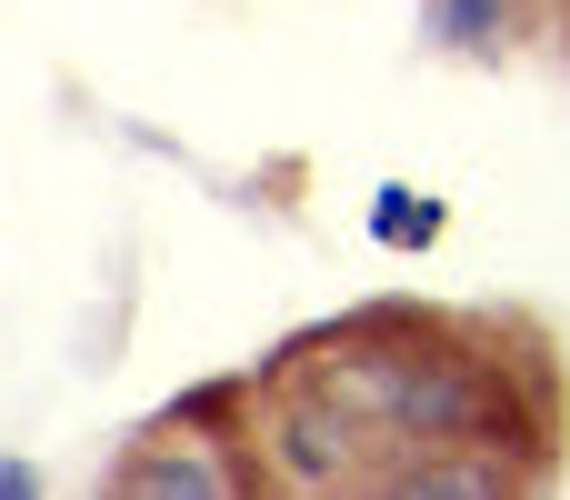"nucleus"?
<instances>
[{
	"label": "nucleus",
	"mask_w": 570,
	"mask_h": 500,
	"mask_svg": "<svg viewBox=\"0 0 570 500\" xmlns=\"http://www.w3.org/2000/svg\"><path fill=\"white\" fill-rule=\"evenodd\" d=\"M250 481H261V471L230 461V451H210L190 411H170L160 431H140L130 461L110 471V491H130V500H230V491H250Z\"/></svg>",
	"instance_id": "1"
},
{
	"label": "nucleus",
	"mask_w": 570,
	"mask_h": 500,
	"mask_svg": "<svg viewBox=\"0 0 570 500\" xmlns=\"http://www.w3.org/2000/svg\"><path fill=\"white\" fill-rule=\"evenodd\" d=\"M421 30L441 40V50H511L521 30H531V0H421Z\"/></svg>",
	"instance_id": "2"
},
{
	"label": "nucleus",
	"mask_w": 570,
	"mask_h": 500,
	"mask_svg": "<svg viewBox=\"0 0 570 500\" xmlns=\"http://www.w3.org/2000/svg\"><path fill=\"white\" fill-rule=\"evenodd\" d=\"M371 231H381L391 251H421V241H441V200H431V190H381Z\"/></svg>",
	"instance_id": "3"
},
{
	"label": "nucleus",
	"mask_w": 570,
	"mask_h": 500,
	"mask_svg": "<svg viewBox=\"0 0 570 500\" xmlns=\"http://www.w3.org/2000/svg\"><path fill=\"white\" fill-rule=\"evenodd\" d=\"M10 491L30 500V491H40V471H30V461H0V500H10Z\"/></svg>",
	"instance_id": "4"
}]
</instances>
